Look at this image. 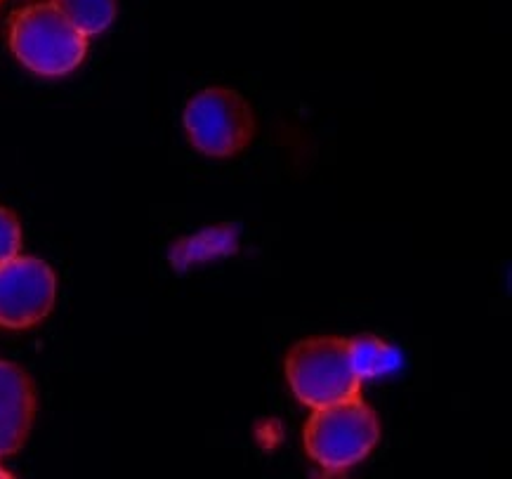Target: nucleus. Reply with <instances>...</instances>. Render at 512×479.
Wrapping results in <instances>:
<instances>
[{"label": "nucleus", "mask_w": 512, "mask_h": 479, "mask_svg": "<svg viewBox=\"0 0 512 479\" xmlns=\"http://www.w3.org/2000/svg\"><path fill=\"white\" fill-rule=\"evenodd\" d=\"M10 477H12V472H8V470L0 468V479H10Z\"/></svg>", "instance_id": "nucleus-9"}, {"label": "nucleus", "mask_w": 512, "mask_h": 479, "mask_svg": "<svg viewBox=\"0 0 512 479\" xmlns=\"http://www.w3.org/2000/svg\"><path fill=\"white\" fill-rule=\"evenodd\" d=\"M52 5L83 36L102 34L116 19V0H52Z\"/></svg>", "instance_id": "nucleus-7"}, {"label": "nucleus", "mask_w": 512, "mask_h": 479, "mask_svg": "<svg viewBox=\"0 0 512 479\" xmlns=\"http://www.w3.org/2000/svg\"><path fill=\"white\" fill-rule=\"evenodd\" d=\"M189 142L201 154L229 159L244 152L255 133V116L244 97L229 88H206L185 109Z\"/></svg>", "instance_id": "nucleus-4"}, {"label": "nucleus", "mask_w": 512, "mask_h": 479, "mask_svg": "<svg viewBox=\"0 0 512 479\" xmlns=\"http://www.w3.org/2000/svg\"><path fill=\"white\" fill-rule=\"evenodd\" d=\"M22 248V227L17 215L0 206V265L19 255Z\"/></svg>", "instance_id": "nucleus-8"}, {"label": "nucleus", "mask_w": 512, "mask_h": 479, "mask_svg": "<svg viewBox=\"0 0 512 479\" xmlns=\"http://www.w3.org/2000/svg\"><path fill=\"white\" fill-rule=\"evenodd\" d=\"M10 48L29 71L55 78L78 69L88 52V36L52 3L31 5L12 17Z\"/></svg>", "instance_id": "nucleus-3"}, {"label": "nucleus", "mask_w": 512, "mask_h": 479, "mask_svg": "<svg viewBox=\"0 0 512 479\" xmlns=\"http://www.w3.org/2000/svg\"><path fill=\"white\" fill-rule=\"evenodd\" d=\"M36 416V390L17 364L0 362V458L17 454Z\"/></svg>", "instance_id": "nucleus-6"}, {"label": "nucleus", "mask_w": 512, "mask_h": 479, "mask_svg": "<svg viewBox=\"0 0 512 479\" xmlns=\"http://www.w3.org/2000/svg\"><path fill=\"white\" fill-rule=\"evenodd\" d=\"M57 277L48 262L29 255L0 265V326L29 328L52 312Z\"/></svg>", "instance_id": "nucleus-5"}, {"label": "nucleus", "mask_w": 512, "mask_h": 479, "mask_svg": "<svg viewBox=\"0 0 512 479\" xmlns=\"http://www.w3.org/2000/svg\"><path fill=\"white\" fill-rule=\"evenodd\" d=\"M380 423L359 395L319 406L305 423V449L326 472H345L376 449Z\"/></svg>", "instance_id": "nucleus-2"}, {"label": "nucleus", "mask_w": 512, "mask_h": 479, "mask_svg": "<svg viewBox=\"0 0 512 479\" xmlns=\"http://www.w3.org/2000/svg\"><path fill=\"white\" fill-rule=\"evenodd\" d=\"M286 378L293 395L310 409L352 399L361 392V376L352 340L307 338L288 352Z\"/></svg>", "instance_id": "nucleus-1"}]
</instances>
